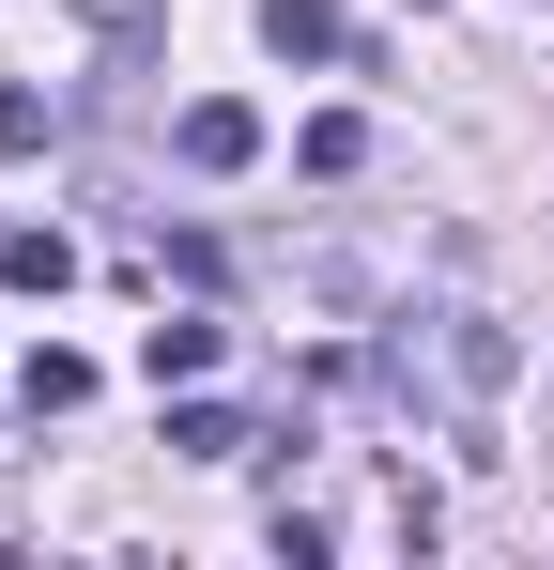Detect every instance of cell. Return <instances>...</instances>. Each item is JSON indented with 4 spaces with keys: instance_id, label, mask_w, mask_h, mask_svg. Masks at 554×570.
Listing matches in <instances>:
<instances>
[{
    "instance_id": "obj_3",
    "label": "cell",
    "mask_w": 554,
    "mask_h": 570,
    "mask_svg": "<svg viewBox=\"0 0 554 570\" xmlns=\"http://www.w3.org/2000/svg\"><path fill=\"white\" fill-rule=\"evenodd\" d=\"M263 47H277V62H339V47H355V31H339V16H324V0H263Z\"/></svg>"
},
{
    "instance_id": "obj_1",
    "label": "cell",
    "mask_w": 554,
    "mask_h": 570,
    "mask_svg": "<svg viewBox=\"0 0 554 570\" xmlns=\"http://www.w3.org/2000/svg\"><path fill=\"white\" fill-rule=\"evenodd\" d=\"M170 155H185V170H247V155H263V108H247V94H200L170 124Z\"/></svg>"
},
{
    "instance_id": "obj_5",
    "label": "cell",
    "mask_w": 554,
    "mask_h": 570,
    "mask_svg": "<svg viewBox=\"0 0 554 570\" xmlns=\"http://www.w3.org/2000/svg\"><path fill=\"white\" fill-rule=\"evenodd\" d=\"M0 278H16V293H62L78 247H62V232H0Z\"/></svg>"
},
{
    "instance_id": "obj_7",
    "label": "cell",
    "mask_w": 554,
    "mask_h": 570,
    "mask_svg": "<svg viewBox=\"0 0 554 570\" xmlns=\"http://www.w3.org/2000/svg\"><path fill=\"white\" fill-rule=\"evenodd\" d=\"M293 155H308V170H324V186H339V170H355V155H369V124H355V108H324V124H308V139H293Z\"/></svg>"
},
{
    "instance_id": "obj_6",
    "label": "cell",
    "mask_w": 554,
    "mask_h": 570,
    "mask_svg": "<svg viewBox=\"0 0 554 570\" xmlns=\"http://www.w3.org/2000/svg\"><path fill=\"white\" fill-rule=\"evenodd\" d=\"M16 385H31V416H78V401H92V355H62V340H47Z\"/></svg>"
},
{
    "instance_id": "obj_4",
    "label": "cell",
    "mask_w": 554,
    "mask_h": 570,
    "mask_svg": "<svg viewBox=\"0 0 554 570\" xmlns=\"http://www.w3.org/2000/svg\"><path fill=\"white\" fill-rule=\"evenodd\" d=\"M170 448H185V463H231L247 416H231V401H170Z\"/></svg>"
},
{
    "instance_id": "obj_2",
    "label": "cell",
    "mask_w": 554,
    "mask_h": 570,
    "mask_svg": "<svg viewBox=\"0 0 554 570\" xmlns=\"http://www.w3.org/2000/svg\"><path fill=\"white\" fill-rule=\"evenodd\" d=\"M216 355H231V324H216V308H170V324L139 340V371H155V385H200Z\"/></svg>"
},
{
    "instance_id": "obj_8",
    "label": "cell",
    "mask_w": 554,
    "mask_h": 570,
    "mask_svg": "<svg viewBox=\"0 0 554 570\" xmlns=\"http://www.w3.org/2000/svg\"><path fill=\"white\" fill-rule=\"evenodd\" d=\"M0 155H47V94L31 78H0Z\"/></svg>"
}]
</instances>
